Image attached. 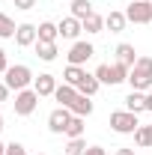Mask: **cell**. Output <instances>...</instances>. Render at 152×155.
<instances>
[{
	"instance_id": "6da1fadb",
	"label": "cell",
	"mask_w": 152,
	"mask_h": 155,
	"mask_svg": "<svg viewBox=\"0 0 152 155\" xmlns=\"http://www.w3.org/2000/svg\"><path fill=\"white\" fill-rule=\"evenodd\" d=\"M128 87L137 93L152 90V57H137V63L128 69Z\"/></svg>"
},
{
	"instance_id": "7a4b0ae2",
	"label": "cell",
	"mask_w": 152,
	"mask_h": 155,
	"mask_svg": "<svg viewBox=\"0 0 152 155\" xmlns=\"http://www.w3.org/2000/svg\"><path fill=\"white\" fill-rule=\"evenodd\" d=\"M36 78L30 72V66H24V63H15V66H9L6 69V87L12 90V93H21V90H30V84H33Z\"/></svg>"
},
{
	"instance_id": "3957f363",
	"label": "cell",
	"mask_w": 152,
	"mask_h": 155,
	"mask_svg": "<svg viewBox=\"0 0 152 155\" xmlns=\"http://www.w3.org/2000/svg\"><path fill=\"white\" fill-rule=\"evenodd\" d=\"M111 128H114L116 134H134L140 128V119L131 110H114L111 114Z\"/></svg>"
},
{
	"instance_id": "277c9868",
	"label": "cell",
	"mask_w": 152,
	"mask_h": 155,
	"mask_svg": "<svg viewBox=\"0 0 152 155\" xmlns=\"http://www.w3.org/2000/svg\"><path fill=\"white\" fill-rule=\"evenodd\" d=\"M125 18L131 24H152V3L149 0H131L125 9Z\"/></svg>"
},
{
	"instance_id": "5b68a950",
	"label": "cell",
	"mask_w": 152,
	"mask_h": 155,
	"mask_svg": "<svg viewBox=\"0 0 152 155\" xmlns=\"http://www.w3.org/2000/svg\"><path fill=\"white\" fill-rule=\"evenodd\" d=\"M15 114L18 116H30L33 110L39 107V93L30 87V90H21V93H15Z\"/></svg>"
},
{
	"instance_id": "8992f818",
	"label": "cell",
	"mask_w": 152,
	"mask_h": 155,
	"mask_svg": "<svg viewBox=\"0 0 152 155\" xmlns=\"http://www.w3.org/2000/svg\"><path fill=\"white\" fill-rule=\"evenodd\" d=\"M95 48L90 45V42H72V48H69V54H66V60H69V66H84L87 60H93Z\"/></svg>"
},
{
	"instance_id": "52a82bcc",
	"label": "cell",
	"mask_w": 152,
	"mask_h": 155,
	"mask_svg": "<svg viewBox=\"0 0 152 155\" xmlns=\"http://www.w3.org/2000/svg\"><path fill=\"white\" fill-rule=\"evenodd\" d=\"M72 116H75V114H72L69 107H54V110L48 114V131H51V134H63Z\"/></svg>"
},
{
	"instance_id": "ba28073f",
	"label": "cell",
	"mask_w": 152,
	"mask_h": 155,
	"mask_svg": "<svg viewBox=\"0 0 152 155\" xmlns=\"http://www.w3.org/2000/svg\"><path fill=\"white\" fill-rule=\"evenodd\" d=\"M39 42V33H36V24H18L15 30V45L18 48H30Z\"/></svg>"
},
{
	"instance_id": "9c48e42d",
	"label": "cell",
	"mask_w": 152,
	"mask_h": 155,
	"mask_svg": "<svg viewBox=\"0 0 152 155\" xmlns=\"http://www.w3.org/2000/svg\"><path fill=\"white\" fill-rule=\"evenodd\" d=\"M57 87H60V84H57V78H54V75H48V72H42V75L33 81V90L39 93V98L54 96V93H57Z\"/></svg>"
},
{
	"instance_id": "30bf717a",
	"label": "cell",
	"mask_w": 152,
	"mask_h": 155,
	"mask_svg": "<svg viewBox=\"0 0 152 155\" xmlns=\"http://www.w3.org/2000/svg\"><path fill=\"white\" fill-rule=\"evenodd\" d=\"M57 27H60V36H63V39H72V42H78V36L84 33V24H81V21H78L75 15L63 18V21L57 24Z\"/></svg>"
},
{
	"instance_id": "8fae6325",
	"label": "cell",
	"mask_w": 152,
	"mask_h": 155,
	"mask_svg": "<svg viewBox=\"0 0 152 155\" xmlns=\"http://www.w3.org/2000/svg\"><path fill=\"white\" fill-rule=\"evenodd\" d=\"M114 54H116V63H122V66H128V69L137 63V51H134V45H128V42H119Z\"/></svg>"
},
{
	"instance_id": "7c38bea8",
	"label": "cell",
	"mask_w": 152,
	"mask_h": 155,
	"mask_svg": "<svg viewBox=\"0 0 152 155\" xmlns=\"http://www.w3.org/2000/svg\"><path fill=\"white\" fill-rule=\"evenodd\" d=\"M33 48H36V57L42 60V63H54V60H57V54H60L57 42H36Z\"/></svg>"
},
{
	"instance_id": "4fadbf2b",
	"label": "cell",
	"mask_w": 152,
	"mask_h": 155,
	"mask_svg": "<svg viewBox=\"0 0 152 155\" xmlns=\"http://www.w3.org/2000/svg\"><path fill=\"white\" fill-rule=\"evenodd\" d=\"M125 24H128L125 12H116V9H111V12L104 15V27H107L111 33H122V30H125Z\"/></svg>"
},
{
	"instance_id": "5bb4252c",
	"label": "cell",
	"mask_w": 152,
	"mask_h": 155,
	"mask_svg": "<svg viewBox=\"0 0 152 155\" xmlns=\"http://www.w3.org/2000/svg\"><path fill=\"white\" fill-rule=\"evenodd\" d=\"M54 98L60 101V107H72V101L78 98V87H72V84H60L57 93H54Z\"/></svg>"
},
{
	"instance_id": "9a60e30c",
	"label": "cell",
	"mask_w": 152,
	"mask_h": 155,
	"mask_svg": "<svg viewBox=\"0 0 152 155\" xmlns=\"http://www.w3.org/2000/svg\"><path fill=\"white\" fill-rule=\"evenodd\" d=\"M125 110H131V114H143V110H146V93L131 90V93L125 96Z\"/></svg>"
},
{
	"instance_id": "2e32d148",
	"label": "cell",
	"mask_w": 152,
	"mask_h": 155,
	"mask_svg": "<svg viewBox=\"0 0 152 155\" xmlns=\"http://www.w3.org/2000/svg\"><path fill=\"white\" fill-rule=\"evenodd\" d=\"M36 33H39V42H57L60 39V27L54 21H42L36 27Z\"/></svg>"
},
{
	"instance_id": "e0dca14e",
	"label": "cell",
	"mask_w": 152,
	"mask_h": 155,
	"mask_svg": "<svg viewBox=\"0 0 152 155\" xmlns=\"http://www.w3.org/2000/svg\"><path fill=\"white\" fill-rule=\"evenodd\" d=\"M69 110H72L75 116H90V114H93V98L78 93V98L72 101V107H69Z\"/></svg>"
},
{
	"instance_id": "ac0fdd59",
	"label": "cell",
	"mask_w": 152,
	"mask_h": 155,
	"mask_svg": "<svg viewBox=\"0 0 152 155\" xmlns=\"http://www.w3.org/2000/svg\"><path fill=\"white\" fill-rule=\"evenodd\" d=\"M84 119H87V116H72L63 134L69 137V140H75V137H84V128H87V122H84Z\"/></svg>"
},
{
	"instance_id": "d6986e66",
	"label": "cell",
	"mask_w": 152,
	"mask_h": 155,
	"mask_svg": "<svg viewBox=\"0 0 152 155\" xmlns=\"http://www.w3.org/2000/svg\"><path fill=\"white\" fill-rule=\"evenodd\" d=\"M98 87H101V84H98V78H95V75H84V81L78 84V93H81V96H90V98H93L95 93H98Z\"/></svg>"
},
{
	"instance_id": "ffe728a7",
	"label": "cell",
	"mask_w": 152,
	"mask_h": 155,
	"mask_svg": "<svg viewBox=\"0 0 152 155\" xmlns=\"http://www.w3.org/2000/svg\"><path fill=\"white\" fill-rule=\"evenodd\" d=\"M84 75H87V72H84L81 66H66V69H63V84H72V87H78V84L84 81Z\"/></svg>"
},
{
	"instance_id": "44dd1931",
	"label": "cell",
	"mask_w": 152,
	"mask_h": 155,
	"mask_svg": "<svg viewBox=\"0 0 152 155\" xmlns=\"http://www.w3.org/2000/svg\"><path fill=\"white\" fill-rule=\"evenodd\" d=\"M72 15H75L78 21L90 18V15H93V3H90V0H72Z\"/></svg>"
},
{
	"instance_id": "7402d4cb",
	"label": "cell",
	"mask_w": 152,
	"mask_h": 155,
	"mask_svg": "<svg viewBox=\"0 0 152 155\" xmlns=\"http://www.w3.org/2000/svg\"><path fill=\"white\" fill-rule=\"evenodd\" d=\"M15 30H18V24L6 12H0V39H15Z\"/></svg>"
},
{
	"instance_id": "603a6c76",
	"label": "cell",
	"mask_w": 152,
	"mask_h": 155,
	"mask_svg": "<svg viewBox=\"0 0 152 155\" xmlns=\"http://www.w3.org/2000/svg\"><path fill=\"white\" fill-rule=\"evenodd\" d=\"M81 24H84V30H87L90 36H95V33H101V30H104V18H101V15H95V12L90 15V18H84Z\"/></svg>"
},
{
	"instance_id": "cb8c5ba5",
	"label": "cell",
	"mask_w": 152,
	"mask_h": 155,
	"mask_svg": "<svg viewBox=\"0 0 152 155\" xmlns=\"http://www.w3.org/2000/svg\"><path fill=\"white\" fill-rule=\"evenodd\" d=\"M125 81H128V66L114 63V66H111V87H116V84H125Z\"/></svg>"
},
{
	"instance_id": "d4e9b609",
	"label": "cell",
	"mask_w": 152,
	"mask_h": 155,
	"mask_svg": "<svg viewBox=\"0 0 152 155\" xmlns=\"http://www.w3.org/2000/svg\"><path fill=\"white\" fill-rule=\"evenodd\" d=\"M134 143L137 146H152V125H140L134 131Z\"/></svg>"
},
{
	"instance_id": "484cf974",
	"label": "cell",
	"mask_w": 152,
	"mask_h": 155,
	"mask_svg": "<svg viewBox=\"0 0 152 155\" xmlns=\"http://www.w3.org/2000/svg\"><path fill=\"white\" fill-rule=\"evenodd\" d=\"M84 149H87V140H84V137H75V140L66 143L63 152H66V155H84Z\"/></svg>"
},
{
	"instance_id": "4316f807",
	"label": "cell",
	"mask_w": 152,
	"mask_h": 155,
	"mask_svg": "<svg viewBox=\"0 0 152 155\" xmlns=\"http://www.w3.org/2000/svg\"><path fill=\"white\" fill-rule=\"evenodd\" d=\"M6 155H27V149H24V143L12 140V143H6Z\"/></svg>"
},
{
	"instance_id": "83f0119b",
	"label": "cell",
	"mask_w": 152,
	"mask_h": 155,
	"mask_svg": "<svg viewBox=\"0 0 152 155\" xmlns=\"http://www.w3.org/2000/svg\"><path fill=\"white\" fill-rule=\"evenodd\" d=\"M33 6H36V0H15V9H21V12H27Z\"/></svg>"
},
{
	"instance_id": "f1b7e54d",
	"label": "cell",
	"mask_w": 152,
	"mask_h": 155,
	"mask_svg": "<svg viewBox=\"0 0 152 155\" xmlns=\"http://www.w3.org/2000/svg\"><path fill=\"white\" fill-rule=\"evenodd\" d=\"M6 69H9V57H6V51L0 48V75H6Z\"/></svg>"
},
{
	"instance_id": "f546056e",
	"label": "cell",
	"mask_w": 152,
	"mask_h": 155,
	"mask_svg": "<svg viewBox=\"0 0 152 155\" xmlns=\"http://www.w3.org/2000/svg\"><path fill=\"white\" fill-rule=\"evenodd\" d=\"M84 155H107V152H104V146H87Z\"/></svg>"
},
{
	"instance_id": "4dcf8cb0",
	"label": "cell",
	"mask_w": 152,
	"mask_h": 155,
	"mask_svg": "<svg viewBox=\"0 0 152 155\" xmlns=\"http://www.w3.org/2000/svg\"><path fill=\"white\" fill-rule=\"evenodd\" d=\"M9 93H12V90H9V87L0 81V101H9Z\"/></svg>"
},
{
	"instance_id": "1f68e13d",
	"label": "cell",
	"mask_w": 152,
	"mask_h": 155,
	"mask_svg": "<svg viewBox=\"0 0 152 155\" xmlns=\"http://www.w3.org/2000/svg\"><path fill=\"white\" fill-rule=\"evenodd\" d=\"M114 155H137V152H134V149H128V146H122V149H116Z\"/></svg>"
},
{
	"instance_id": "d6a6232c",
	"label": "cell",
	"mask_w": 152,
	"mask_h": 155,
	"mask_svg": "<svg viewBox=\"0 0 152 155\" xmlns=\"http://www.w3.org/2000/svg\"><path fill=\"white\" fill-rule=\"evenodd\" d=\"M146 110L152 114V93H146Z\"/></svg>"
},
{
	"instance_id": "836d02e7",
	"label": "cell",
	"mask_w": 152,
	"mask_h": 155,
	"mask_svg": "<svg viewBox=\"0 0 152 155\" xmlns=\"http://www.w3.org/2000/svg\"><path fill=\"white\" fill-rule=\"evenodd\" d=\"M0 155H6V143H0Z\"/></svg>"
},
{
	"instance_id": "e575fe53",
	"label": "cell",
	"mask_w": 152,
	"mask_h": 155,
	"mask_svg": "<svg viewBox=\"0 0 152 155\" xmlns=\"http://www.w3.org/2000/svg\"><path fill=\"white\" fill-rule=\"evenodd\" d=\"M3 128H6V125H3V114H0V131H3Z\"/></svg>"
},
{
	"instance_id": "d590c367",
	"label": "cell",
	"mask_w": 152,
	"mask_h": 155,
	"mask_svg": "<svg viewBox=\"0 0 152 155\" xmlns=\"http://www.w3.org/2000/svg\"><path fill=\"white\" fill-rule=\"evenodd\" d=\"M36 155H45V152H36Z\"/></svg>"
}]
</instances>
